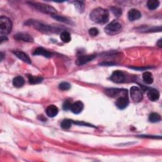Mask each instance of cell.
I'll list each match as a JSON object with an SVG mask.
<instances>
[{
  "instance_id": "cell-32",
  "label": "cell",
  "mask_w": 162,
  "mask_h": 162,
  "mask_svg": "<svg viewBox=\"0 0 162 162\" xmlns=\"http://www.w3.org/2000/svg\"><path fill=\"white\" fill-rule=\"evenodd\" d=\"M157 46H158L159 47H161V46H162V44H161V39H159V40L158 41V42H157Z\"/></svg>"
},
{
  "instance_id": "cell-26",
  "label": "cell",
  "mask_w": 162,
  "mask_h": 162,
  "mask_svg": "<svg viewBox=\"0 0 162 162\" xmlns=\"http://www.w3.org/2000/svg\"><path fill=\"white\" fill-rule=\"evenodd\" d=\"M72 100L70 99H66L63 104V109L64 110L67 111L69 110H70L71 106H72Z\"/></svg>"
},
{
  "instance_id": "cell-13",
  "label": "cell",
  "mask_w": 162,
  "mask_h": 162,
  "mask_svg": "<svg viewBox=\"0 0 162 162\" xmlns=\"http://www.w3.org/2000/svg\"><path fill=\"white\" fill-rule=\"evenodd\" d=\"M46 113L49 117L53 118L57 115L59 113V109L55 105L51 104L47 107V109L46 110Z\"/></svg>"
},
{
  "instance_id": "cell-12",
  "label": "cell",
  "mask_w": 162,
  "mask_h": 162,
  "mask_svg": "<svg viewBox=\"0 0 162 162\" xmlns=\"http://www.w3.org/2000/svg\"><path fill=\"white\" fill-rule=\"evenodd\" d=\"M13 53L17 58H19L20 60H21L24 62H25L29 64H31V59L24 52L21 51H14Z\"/></svg>"
},
{
  "instance_id": "cell-30",
  "label": "cell",
  "mask_w": 162,
  "mask_h": 162,
  "mask_svg": "<svg viewBox=\"0 0 162 162\" xmlns=\"http://www.w3.org/2000/svg\"><path fill=\"white\" fill-rule=\"evenodd\" d=\"M98 34H99V31L98 29L95 27H92L89 30V34L91 36H93V37L96 36L98 35Z\"/></svg>"
},
{
  "instance_id": "cell-19",
  "label": "cell",
  "mask_w": 162,
  "mask_h": 162,
  "mask_svg": "<svg viewBox=\"0 0 162 162\" xmlns=\"http://www.w3.org/2000/svg\"><path fill=\"white\" fill-rule=\"evenodd\" d=\"M142 79L147 84H151L153 82V77L149 72H145L142 75Z\"/></svg>"
},
{
  "instance_id": "cell-23",
  "label": "cell",
  "mask_w": 162,
  "mask_h": 162,
  "mask_svg": "<svg viewBox=\"0 0 162 162\" xmlns=\"http://www.w3.org/2000/svg\"><path fill=\"white\" fill-rule=\"evenodd\" d=\"M161 120L160 115L157 113H151L149 115V120L152 123H156L159 122Z\"/></svg>"
},
{
  "instance_id": "cell-27",
  "label": "cell",
  "mask_w": 162,
  "mask_h": 162,
  "mask_svg": "<svg viewBox=\"0 0 162 162\" xmlns=\"http://www.w3.org/2000/svg\"><path fill=\"white\" fill-rule=\"evenodd\" d=\"M75 8L80 13H82L84 10V4L82 2H76L75 3Z\"/></svg>"
},
{
  "instance_id": "cell-29",
  "label": "cell",
  "mask_w": 162,
  "mask_h": 162,
  "mask_svg": "<svg viewBox=\"0 0 162 162\" xmlns=\"http://www.w3.org/2000/svg\"><path fill=\"white\" fill-rule=\"evenodd\" d=\"M111 10H112V12L117 17H119L122 14V10L118 7H112Z\"/></svg>"
},
{
  "instance_id": "cell-6",
  "label": "cell",
  "mask_w": 162,
  "mask_h": 162,
  "mask_svg": "<svg viewBox=\"0 0 162 162\" xmlns=\"http://www.w3.org/2000/svg\"><path fill=\"white\" fill-rule=\"evenodd\" d=\"M131 96L132 100L135 103H139L143 99L142 91L137 86H132L131 88Z\"/></svg>"
},
{
  "instance_id": "cell-9",
  "label": "cell",
  "mask_w": 162,
  "mask_h": 162,
  "mask_svg": "<svg viewBox=\"0 0 162 162\" xmlns=\"http://www.w3.org/2000/svg\"><path fill=\"white\" fill-rule=\"evenodd\" d=\"M111 80L115 83H122L125 81V75L121 71L116 70L112 74L111 76Z\"/></svg>"
},
{
  "instance_id": "cell-1",
  "label": "cell",
  "mask_w": 162,
  "mask_h": 162,
  "mask_svg": "<svg viewBox=\"0 0 162 162\" xmlns=\"http://www.w3.org/2000/svg\"><path fill=\"white\" fill-rule=\"evenodd\" d=\"M90 19L95 23L104 24L109 20V12L106 9L97 8L90 13Z\"/></svg>"
},
{
  "instance_id": "cell-15",
  "label": "cell",
  "mask_w": 162,
  "mask_h": 162,
  "mask_svg": "<svg viewBox=\"0 0 162 162\" xmlns=\"http://www.w3.org/2000/svg\"><path fill=\"white\" fill-rule=\"evenodd\" d=\"M33 55H41V56H43L46 58H50L52 56V54L49 51L44 49L42 47H37V49H36L34 51Z\"/></svg>"
},
{
  "instance_id": "cell-22",
  "label": "cell",
  "mask_w": 162,
  "mask_h": 162,
  "mask_svg": "<svg viewBox=\"0 0 162 162\" xmlns=\"http://www.w3.org/2000/svg\"><path fill=\"white\" fill-rule=\"evenodd\" d=\"M60 39L64 42L68 43L71 41L70 34L67 31H63L60 34Z\"/></svg>"
},
{
  "instance_id": "cell-17",
  "label": "cell",
  "mask_w": 162,
  "mask_h": 162,
  "mask_svg": "<svg viewBox=\"0 0 162 162\" xmlns=\"http://www.w3.org/2000/svg\"><path fill=\"white\" fill-rule=\"evenodd\" d=\"M148 97L151 101H156L159 98V92L155 89H151L148 92Z\"/></svg>"
},
{
  "instance_id": "cell-24",
  "label": "cell",
  "mask_w": 162,
  "mask_h": 162,
  "mask_svg": "<svg viewBox=\"0 0 162 162\" xmlns=\"http://www.w3.org/2000/svg\"><path fill=\"white\" fill-rule=\"evenodd\" d=\"M72 124H73V120H71L69 119H65L62 122L61 127L64 129H69L71 127Z\"/></svg>"
},
{
  "instance_id": "cell-28",
  "label": "cell",
  "mask_w": 162,
  "mask_h": 162,
  "mask_svg": "<svg viewBox=\"0 0 162 162\" xmlns=\"http://www.w3.org/2000/svg\"><path fill=\"white\" fill-rule=\"evenodd\" d=\"M70 87H71L70 84L69 82H62L59 85V89L62 91H67V90L70 89Z\"/></svg>"
},
{
  "instance_id": "cell-10",
  "label": "cell",
  "mask_w": 162,
  "mask_h": 162,
  "mask_svg": "<svg viewBox=\"0 0 162 162\" xmlns=\"http://www.w3.org/2000/svg\"><path fill=\"white\" fill-rule=\"evenodd\" d=\"M96 56L94 55H83L80 57L75 62V64L78 66H81L83 65L92 60L95 59Z\"/></svg>"
},
{
  "instance_id": "cell-5",
  "label": "cell",
  "mask_w": 162,
  "mask_h": 162,
  "mask_svg": "<svg viewBox=\"0 0 162 162\" xmlns=\"http://www.w3.org/2000/svg\"><path fill=\"white\" fill-rule=\"evenodd\" d=\"M122 29V25L117 20H114L104 28V31L106 34L110 36L116 35L121 32Z\"/></svg>"
},
{
  "instance_id": "cell-4",
  "label": "cell",
  "mask_w": 162,
  "mask_h": 162,
  "mask_svg": "<svg viewBox=\"0 0 162 162\" xmlns=\"http://www.w3.org/2000/svg\"><path fill=\"white\" fill-rule=\"evenodd\" d=\"M29 4L31 7L38 10L39 11L41 12L44 14L51 15V16L54 15H56V14L57 13V11L55 8H53V7L48 5L41 4V3H32V2L29 3Z\"/></svg>"
},
{
  "instance_id": "cell-25",
  "label": "cell",
  "mask_w": 162,
  "mask_h": 162,
  "mask_svg": "<svg viewBox=\"0 0 162 162\" xmlns=\"http://www.w3.org/2000/svg\"><path fill=\"white\" fill-rule=\"evenodd\" d=\"M52 17L53 19H55V20L59 21V22H62L64 23H66V24H69L70 21L69 20H68L67 18L62 17V16H60V15H52Z\"/></svg>"
},
{
  "instance_id": "cell-11",
  "label": "cell",
  "mask_w": 162,
  "mask_h": 162,
  "mask_svg": "<svg viewBox=\"0 0 162 162\" xmlns=\"http://www.w3.org/2000/svg\"><path fill=\"white\" fill-rule=\"evenodd\" d=\"M84 109V104L81 101H77L72 103L70 110L75 114H79L82 112Z\"/></svg>"
},
{
  "instance_id": "cell-2",
  "label": "cell",
  "mask_w": 162,
  "mask_h": 162,
  "mask_svg": "<svg viewBox=\"0 0 162 162\" xmlns=\"http://www.w3.org/2000/svg\"><path fill=\"white\" fill-rule=\"evenodd\" d=\"M26 24L33 26L35 29L44 33H59L60 32V29L58 27L44 25L34 20H29Z\"/></svg>"
},
{
  "instance_id": "cell-7",
  "label": "cell",
  "mask_w": 162,
  "mask_h": 162,
  "mask_svg": "<svg viewBox=\"0 0 162 162\" xmlns=\"http://www.w3.org/2000/svg\"><path fill=\"white\" fill-rule=\"evenodd\" d=\"M129 101L127 97V94H124L117 99L115 104L118 109L120 110H124L126 108H127V106L129 104Z\"/></svg>"
},
{
  "instance_id": "cell-14",
  "label": "cell",
  "mask_w": 162,
  "mask_h": 162,
  "mask_svg": "<svg viewBox=\"0 0 162 162\" xmlns=\"http://www.w3.org/2000/svg\"><path fill=\"white\" fill-rule=\"evenodd\" d=\"M15 39L19 41H22L27 42H32L34 41L32 37L26 33H18L15 35Z\"/></svg>"
},
{
  "instance_id": "cell-16",
  "label": "cell",
  "mask_w": 162,
  "mask_h": 162,
  "mask_svg": "<svg viewBox=\"0 0 162 162\" xmlns=\"http://www.w3.org/2000/svg\"><path fill=\"white\" fill-rule=\"evenodd\" d=\"M141 17V14L138 10L131 9L128 13V18L130 21H134L139 19Z\"/></svg>"
},
{
  "instance_id": "cell-3",
  "label": "cell",
  "mask_w": 162,
  "mask_h": 162,
  "mask_svg": "<svg viewBox=\"0 0 162 162\" xmlns=\"http://www.w3.org/2000/svg\"><path fill=\"white\" fill-rule=\"evenodd\" d=\"M12 29V23L11 20L6 17H1L0 18V35L1 37L5 36L8 34Z\"/></svg>"
},
{
  "instance_id": "cell-20",
  "label": "cell",
  "mask_w": 162,
  "mask_h": 162,
  "mask_svg": "<svg viewBox=\"0 0 162 162\" xmlns=\"http://www.w3.org/2000/svg\"><path fill=\"white\" fill-rule=\"evenodd\" d=\"M159 5V2L158 0H149L147 3V7L150 10L156 9Z\"/></svg>"
},
{
  "instance_id": "cell-31",
  "label": "cell",
  "mask_w": 162,
  "mask_h": 162,
  "mask_svg": "<svg viewBox=\"0 0 162 162\" xmlns=\"http://www.w3.org/2000/svg\"><path fill=\"white\" fill-rule=\"evenodd\" d=\"M149 67H142V68H139V67H132V69H136V70H146L149 69Z\"/></svg>"
},
{
  "instance_id": "cell-18",
  "label": "cell",
  "mask_w": 162,
  "mask_h": 162,
  "mask_svg": "<svg viewBox=\"0 0 162 162\" xmlns=\"http://www.w3.org/2000/svg\"><path fill=\"white\" fill-rule=\"evenodd\" d=\"M25 80L22 76H17L13 80V85L16 87H21L24 85Z\"/></svg>"
},
{
  "instance_id": "cell-21",
  "label": "cell",
  "mask_w": 162,
  "mask_h": 162,
  "mask_svg": "<svg viewBox=\"0 0 162 162\" xmlns=\"http://www.w3.org/2000/svg\"><path fill=\"white\" fill-rule=\"evenodd\" d=\"M29 82L31 84H37L42 82L43 78L41 77H38V76H34V75H29Z\"/></svg>"
},
{
  "instance_id": "cell-8",
  "label": "cell",
  "mask_w": 162,
  "mask_h": 162,
  "mask_svg": "<svg viewBox=\"0 0 162 162\" xmlns=\"http://www.w3.org/2000/svg\"><path fill=\"white\" fill-rule=\"evenodd\" d=\"M126 92H127V91L126 89H116V88L107 89L105 91L106 94L110 98H115V97L119 96L120 95V94H124Z\"/></svg>"
}]
</instances>
